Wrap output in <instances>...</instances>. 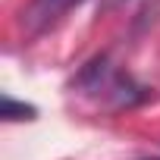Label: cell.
I'll use <instances>...</instances> for the list:
<instances>
[{"mask_svg": "<svg viewBox=\"0 0 160 160\" xmlns=\"http://www.w3.org/2000/svg\"><path fill=\"white\" fill-rule=\"evenodd\" d=\"M72 3H78V0H32V7L22 13L28 32H44L47 25H53V22L63 16Z\"/></svg>", "mask_w": 160, "mask_h": 160, "instance_id": "obj_1", "label": "cell"}, {"mask_svg": "<svg viewBox=\"0 0 160 160\" xmlns=\"http://www.w3.org/2000/svg\"><path fill=\"white\" fill-rule=\"evenodd\" d=\"M35 107H28V104H19V101H13L10 94L3 98V119L7 122H16V119H35Z\"/></svg>", "mask_w": 160, "mask_h": 160, "instance_id": "obj_2", "label": "cell"}, {"mask_svg": "<svg viewBox=\"0 0 160 160\" xmlns=\"http://www.w3.org/2000/svg\"><path fill=\"white\" fill-rule=\"evenodd\" d=\"M154 160H160V157H154Z\"/></svg>", "mask_w": 160, "mask_h": 160, "instance_id": "obj_3", "label": "cell"}]
</instances>
